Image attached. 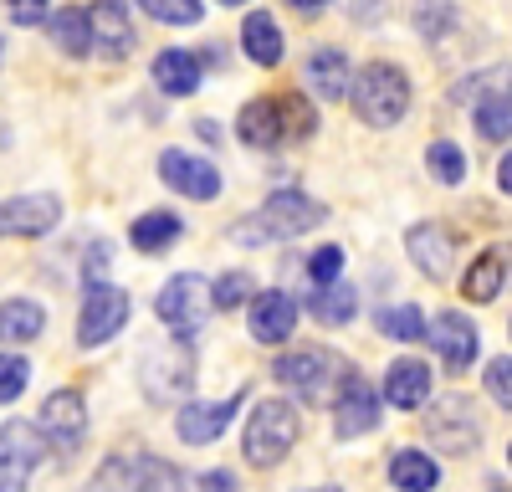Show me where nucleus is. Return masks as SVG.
<instances>
[{"label": "nucleus", "mask_w": 512, "mask_h": 492, "mask_svg": "<svg viewBox=\"0 0 512 492\" xmlns=\"http://www.w3.org/2000/svg\"><path fill=\"white\" fill-rule=\"evenodd\" d=\"M328 221V205L303 195V190H277L256 205L251 216H241L231 226V241L236 246H272V241H287V236H303L313 226Z\"/></svg>", "instance_id": "f257e3e1"}, {"label": "nucleus", "mask_w": 512, "mask_h": 492, "mask_svg": "<svg viewBox=\"0 0 512 492\" xmlns=\"http://www.w3.org/2000/svg\"><path fill=\"white\" fill-rule=\"evenodd\" d=\"M318 129V113L308 98L282 93V98H251L236 113V134L246 149H282L287 139H308Z\"/></svg>", "instance_id": "f03ea898"}, {"label": "nucleus", "mask_w": 512, "mask_h": 492, "mask_svg": "<svg viewBox=\"0 0 512 492\" xmlns=\"http://www.w3.org/2000/svg\"><path fill=\"white\" fill-rule=\"evenodd\" d=\"M354 113L369 123V129H395V123L410 113V77L395 62H369L354 72L349 82Z\"/></svg>", "instance_id": "7ed1b4c3"}, {"label": "nucleus", "mask_w": 512, "mask_h": 492, "mask_svg": "<svg viewBox=\"0 0 512 492\" xmlns=\"http://www.w3.org/2000/svg\"><path fill=\"white\" fill-rule=\"evenodd\" d=\"M272 375H277V385L297 390V400L333 405L338 390H344V380H349V364H338V359H333L328 349H318V344H303V349L277 354Z\"/></svg>", "instance_id": "20e7f679"}, {"label": "nucleus", "mask_w": 512, "mask_h": 492, "mask_svg": "<svg viewBox=\"0 0 512 492\" xmlns=\"http://www.w3.org/2000/svg\"><path fill=\"white\" fill-rule=\"evenodd\" d=\"M297 436H303V421H297V405L292 400H256L251 421H246V462L251 467H277L287 451L297 446Z\"/></svg>", "instance_id": "39448f33"}, {"label": "nucleus", "mask_w": 512, "mask_h": 492, "mask_svg": "<svg viewBox=\"0 0 512 492\" xmlns=\"http://www.w3.org/2000/svg\"><path fill=\"white\" fill-rule=\"evenodd\" d=\"M195 385V349L190 339H169V344H149L139 359V390L154 405H175L185 400Z\"/></svg>", "instance_id": "423d86ee"}, {"label": "nucleus", "mask_w": 512, "mask_h": 492, "mask_svg": "<svg viewBox=\"0 0 512 492\" xmlns=\"http://www.w3.org/2000/svg\"><path fill=\"white\" fill-rule=\"evenodd\" d=\"M154 313H159V323H164L175 339H195L200 328L210 323V313H216L210 282H205L200 272H180V277H169V282L159 287V298H154Z\"/></svg>", "instance_id": "0eeeda50"}, {"label": "nucleus", "mask_w": 512, "mask_h": 492, "mask_svg": "<svg viewBox=\"0 0 512 492\" xmlns=\"http://www.w3.org/2000/svg\"><path fill=\"white\" fill-rule=\"evenodd\" d=\"M456 98L472 103V123H477V134L502 144L512 139V67H492V72H477V77H466Z\"/></svg>", "instance_id": "6e6552de"}, {"label": "nucleus", "mask_w": 512, "mask_h": 492, "mask_svg": "<svg viewBox=\"0 0 512 492\" xmlns=\"http://www.w3.org/2000/svg\"><path fill=\"white\" fill-rule=\"evenodd\" d=\"M47 436L31 421H6L0 426V492H26L31 472L47 462Z\"/></svg>", "instance_id": "1a4fd4ad"}, {"label": "nucleus", "mask_w": 512, "mask_h": 492, "mask_svg": "<svg viewBox=\"0 0 512 492\" xmlns=\"http://www.w3.org/2000/svg\"><path fill=\"white\" fill-rule=\"evenodd\" d=\"M128 313H134V298H128L123 287H113V282H93V287H88V298H82L77 344H82V349H98V344L118 339V334H123V323H128Z\"/></svg>", "instance_id": "9d476101"}, {"label": "nucleus", "mask_w": 512, "mask_h": 492, "mask_svg": "<svg viewBox=\"0 0 512 492\" xmlns=\"http://www.w3.org/2000/svg\"><path fill=\"white\" fill-rule=\"evenodd\" d=\"M425 431H431V441L441 451H451V457H466V451H477L482 441V421L466 395H441L431 410H425Z\"/></svg>", "instance_id": "9b49d317"}, {"label": "nucleus", "mask_w": 512, "mask_h": 492, "mask_svg": "<svg viewBox=\"0 0 512 492\" xmlns=\"http://www.w3.org/2000/svg\"><path fill=\"white\" fill-rule=\"evenodd\" d=\"M41 436H47V446H57L62 457H72V451L88 441V400H82L77 390H52L47 400H41Z\"/></svg>", "instance_id": "f8f14e48"}, {"label": "nucleus", "mask_w": 512, "mask_h": 492, "mask_svg": "<svg viewBox=\"0 0 512 492\" xmlns=\"http://www.w3.org/2000/svg\"><path fill=\"white\" fill-rule=\"evenodd\" d=\"M425 339H431V349L441 354L446 375H466V369L477 364V323L461 318L456 308L436 313L431 323H425Z\"/></svg>", "instance_id": "ddd939ff"}, {"label": "nucleus", "mask_w": 512, "mask_h": 492, "mask_svg": "<svg viewBox=\"0 0 512 492\" xmlns=\"http://www.w3.org/2000/svg\"><path fill=\"white\" fill-rule=\"evenodd\" d=\"M405 252H410V262L431 277V282H451V277H456V231H451L446 221H420V226H410Z\"/></svg>", "instance_id": "4468645a"}, {"label": "nucleus", "mask_w": 512, "mask_h": 492, "mask_svg": "<svg viewBox=\"0 0 512 492\" xmlns=\"http://www.w3.org/2000/svg\"><path fill=\"white\" fill-rule=\"evenodd\" d=\"M159 180L175 195H190V200H216L221 195L216 164L200 159V154H185V149H164L159 154Z\"/></svg>", "instance_id": "2eb2a0df"}, {"label": "nucleus", "mask_w": 512, "mask_h": 492, "mask_svg": "<svg viewBox=\"0 0 512 492\" xmlns=\"http://www.w3.org/2000/svg\"><path fill=\"white\" fill-rule=\"evenodd\" d=\"M374 426H379V395L364 385V375H354V369H349L344 390H338V400H333V436L338 441H359Z\"/></svg>", "instance_id": "dca6fc26"}, {"label": "nucleus", "mask_w": 512, "mask_h": 492, "mask_svg": "<svg viewBox=\"0 0 512 492\" xmlns=\"http://www.w3.org/2000/svg\"><path fill=\"white\" fill-rule=\"evenodd\" d=\"M241 400H246V390H236V395H226V400H185L180 416H175L180 441H185V446H210V441L231 426V416L241 410Z\"/></svg>", "instance_id": "f3484780"}, {"label": "nucleus", "mask_w": 512, "mask_h": 492, "mask_svg": "<svg viewBox=\"0 0 512 492\" xmlns=\"http://www.w3.org/2000/svg\"><path fill=\"white\" fill-rule=\"evenodd\" d=\"M57 221H62V200H57V195H16V200H0V236L36 241V236H47Z\"/></svg>", "instance_id": "a211bd4d"}, {"label": "nucleus", "mask_w": 512, "mask_h": 492, "mask_svg": "<svg viewBox=\"0 0 512 492\" xmlns=\"http://www.w3.org/2000/svg\"><path fill=\"white\" fill-rule=\"evenodd\" d=\"M246 313H251L246 328L256 344H287L297 334V303L287 293H256Z\"/></svg>", "instance_id": "6ab92c4d"}, {"label": "nucleus", "mask_w": 512, "mask_h": 492, "mask_svg": "<svg viewBox=\"0 0 512 492\" xmlns=\"http://www.w3.org/2000/svg\"><path fill=\"white\" fill-rule=\"evenodd\" d=\"M507 282H512V252L507 246H487V252L461 272V298L466 303H492V298H502Z\"/></svg>", "instance_id": "aec40b11"}, {"label": "nucleus", "mask_w": 512, "mask_h": 492, "mask_svg": "<svg viewBox=\"0 0 512 492\" xmlns=\"http://www.w3.org/2000/svg\"><path fill=\"white\" fill-rule=\"evenodd\" d=\"M88 26H93V47L98 52H108V57H128V52H134V21H128L123 0H93Z\"/></svg>", "instance_id": "412c9836"}, {"label": "nucleus", "mask_w": 512, "mask_h": 492, "mask_svg": "<svg viewBox=\"0 0 512 492\" xmlns=\"http://www.w3.org/2000/svg\"><path fill=\"white\" fill-rule=\"evenodd\" d=\"M200 77H205V62H200L195 52H185V47H164V52L154 57V88L169 93V98L200 93Z\"/></svg>", "instance_id": "4be33fe9"}, {"label": "nucleus", "mask_w": 512, "mask_h": 492, "mask_svg": "<svg viewBox=\"0 0 512 492\" xmlns=\"http://www.w3.org/2000/svg\"><path fill=\"white\" fill-rule=\"evenodd\" d=\"M384 400L400 405V410L431 405V369H425L420 359H395L390 375H384Z\"/></svg>", "instance_id": "5701e85b"}, {"label": "nucleus", "mask_w": 512, "mask_h": 492, "mask_svg": "<svg viewBox=\"0 0 512 492\" xmlns=\"http://www.w3.org/2000/svg\"><path fill=\"white\" fill-rule=\"evenodd\" d=\"M41 328H47V308L36 298H6L0 303V344H31L41 339Z\"/></svg>", "instance_id": "b1692460"}, {"label": "nucleus", "mask_w": 512, "mask_h": 492, "mask_svg": "<svg viewBox=\"0 0 512 492\" xmlns=\"http://www.w3.org/2000/svg\"><path fill=\"white\" fill-rule=\"evenodd\" d=\"M349 57L338 52V47H318L313 57H308V88L318 93V98H328V103H338L349 93Z\"/></svg>", "instance_id": "393cba45"}, {"label": "nucleus", "mask_w": 512, "mask_h": 492, "mask_svg": "<svg viewBox=\"0 0 512 492\" xmlns=\"http://www.w3.org/2000/svg\"><path fill=\"white\" fill-rule=\"evenodd\" d=\"M128 492H195V482L164 457H139L128 462Z\"/></svg>", "instance_id": "a878e982"}, {"label": "nucleus", "mask_w": 512, "mask_h": 492, "mask_svg": "<svg viewBox=\"0 0 512 492\" xmlns=\"http://www.w3.org/2000/svg\"><path fill=\"white\" fill-rule=\"evenodd\" d=\"M241 52L256 62V67H277L282 62V31L267 11H251L241 21Z\"/></svg>", "instance_id": "bb28decb"}, {"label": "nucleus", "mask_w": 512, "mask_h": 492, "mask_svg": "<svg viewBox=\"0 0 512 492\" xmlns=\"http://www.w3.org/2000/svg\"><path fill=\"white\" fill-rule=\"evenodd\" d=\"M390 482L400 492H436L441 467H436V457H425L420 446H405V451H395V457H390Z\"/></svg>", "instance_id": "cd10ccee"}, {"label": "nucleus", "mask_w": 512, "mask_h": 492, "mask_svg": "<svg viewBox=\"0 0 512 492\" xmlns=\"http://www.w3.org/2000/svg\"><path fill=\"white\" fill-rule=\"evenodd\" d=\"M354 308H359V293H354L344 277L313 287V298H308V313H313L318 323H333V328H344V323L354 318Z\"/></svg>", "instance_id": "c85d7f7f"}, {"label": "nucleus", "mask_w": 512, "mask_h": 492, "mask_svg": "<svg viewBox=\"0 0 512 492\" xmlns=\"http://www.w3.org/2000/svg\"><path fill=\"white\" fill-rule=\"evenodd\" d=\"M47 26H52V41H57L67 57H88V52H93V26H88V11H82V6L52 11Z\"/></svg>", "instance_id": "c756f323"}, {"label": "nucleus", "mask_w": 512, "mask_h": 492, "mask_svg": "<svg viewBox=\"0 0 512 492\" xmlns=\"http://www.w3.org/2000/svg\"><path fill=\"white\" fill-rule=\"evenodd\" d=\"M180 231H185V221H180L175 211H149V216L134 221L128 241H134V252H149V257H154V252H164V246H175Z\"/></svg>", "instance_id": "7c9ffc66"}, {"label": "nucleus", "mask_w": 512, "mask_h": 492, "mask_svg": "<svg viewBox=\"0 0 512 492\" xmlns=\"http://www.w3.org/2000/svg\"><path fill=\"white\" fill-rule=\"evenodd\" d=\"M374 328H379L384 339L410 344V339H420V334H425V313H420V308H410V303H395V308H379V313H374Z\"/></svg>", "instance_id": "2f4dec72"}, {"label": "nucleus", "mask_w": 512, "mask_h": 492, "mask_svg": "<svg viewBox=\"0 0 512 492\" xmlns=\"http://www.w3.org/2000/svg\"><path fill=\"white\" fill-rule=\"evenodd\" d=\"M415 31L425 41H441L446 31H456V6L451 0H420L415 6Z\"/></svg>", "instance_id": "473e14b6"}, {"label": "nucleus", "mask_w": 512, "mask_h": 492, "mask_svg": "<svg viewBox=\"0 0 512 492\" xmlns=\"http://www.w3.org/2000/svg\"><path fill=\"white\" fill-rule=\"evenodd\" d=\"M425 164H431V175L441 185H461L466 180V154L456 144H446V139H436L431 149H425Z\"/></svg>", "instance_id": "72a5a7b5"}, {"label": "nucleus", "mask_w": 512, "mask_h": 492, "mask_svg": "<svg viewBox=\"0 0 512 492\" xmlns=\"http://www.w3.org/2000/svg\"><path fill=\"white\" fill-rule=\"evenodd\" d=\"M139 6H144L154 21H164V26H195V21L205 16L200 0H139Z\"/></svg>", "instance_id": "f704fd0d"}, {"label": "nucleus", "mask_w": 512, "mask_h": 492, "mask_svg": "<svg viewBox=\"0 0 512 492\" xmlns=\"http://www.w3.org/2000/svg\"><path fill=\"white\" fill-rule=\"evenodd\" d=\"M26 385H31V359H21V354H0V405L21 400Z\"/></svg>", "instance_id": "c9c22d12"}, {"label": "nucleus", "mask_w": 512, "mask_h": 492, "mask_svg": "<svg viewBox=\"0 0 512 492\" xmlns=\"http://www.w3.org/2000/svg\"><path fill=\"white\" fill-rule=\"evenodd\" d=\"M210 298H216V308H241V303L256 298V287H251L246 272H226L216 287H210Z\"/></svg>", "instance_id": "e433bc0d"}, {"label": "nucleus", "mask_w": 512, "mask_h": 492, "mask_svg": "<svg viewBox=\"0 0 512 492\" xmlns=\"http://www.w3.org/2000/svg\"><path fill=\"white\" fill-rule=\"evenodd\" d=\"M482 380H487V395H492L502 410H512V359H507V354L487 364V375H482Z\"/></svg>", "instance_id": "4c0bfd02"}, {"label": "nucleus", "mask_w": 512, "mask_h": 492, "mask_svg": "<svg viewBox=\"0 0 512 492\" xmlns=\"http://www.w3.org/2000/svg\"><path fill=\"white\" fill-rule=\"evenodd\" d=\"M308 272H313L318 287H323V282H338V272H344V246H318L313 262H308Z\"/></svg>", "instance_id": "58836bf2"}, {"label": "nucleus", "mask_w": 512, "mask_h": 492, "mask_svg": "<svg viewBox=\"0 0 512 492\" xmlns=\"http://www.w3.org/2000/svg\"><path fill=\"white\" fill-rule=\"evenodd\" d=\"M47 6H52V0H6V11H11L16 26H41V21H47Z\"/></svg>", "instance_id": "ea45409f"}, {"label": "nucleus", "mask_w": 512, "mask_h": 492, "mask_svg": "<svg viewBox=\"0 0 512 492\" xmlns=\"http://www.w3.org/2000/svg\"><path fill=\"white\" fill-rule=\"evenodd\" d=\"M195 492H236V477H231V472H205V477L195 482Z\"/></svg>", "instance_id": "a19ab883"}, {"label": "nucleus", "mask_w": 512, "mask_h": 492, "mask_svg": "<svg viewBox=\"0 0 512 492\" xmlns=\"http://www.w3.org/2000/svg\"><path fill=\"white\" fill-rule=\"evenodd\" d=\"M497 185H502V195H512V154H502V164H497Z\"/></svg>", "instance_id": "79ce46f5"}, {"label": "nucleus", "mask_w": 512, "mask_h": 492, "mask_svg": "<svg viewBox=\"0 0 512 492\" xmlns=\"http://www.w3.org/2000/svg\"><path fill=\"white\" fill-rule=\"evenodd\" d=\"M195 134H200L205 144H221V129H216V123H210V118H200V123H195Z\"/></svg>", "instance_id": "37998d69"}, {"label": "nucleus", "mask_w": 512, "mask_h": 492, "mask_svg": "<svg viewBox=\"0 0 512 492\" xmlns=\"http://www.w3.org/2000/svg\"><path fill=\"white\" fill-rule=\"evenodd\" d=\"M292 11H318V6H328V0H287Z\"/></svg>", "instance_id": "c03bdc74"}, {"label": "nucleus", "mask_w": 512, "mask_h": 492, "mask_svg": "<svg viewBox=\"0 0 512 492\" xmlns=\"http://www.w3.org/2000/svg\"><path fill=\"white\" fill-rule=\"evenodd\" d=\"M221 6H246V0H221Z\"/></svg>", "instance_id": "a18cd8bd"}, {"label": "nucleus", "mask_w": 512, "mask_h": 492, "mask_svg": "<svg viewBox=\"0 0 512 492\" xmlns=\"http://www.w3.org/2000/svg\"><path fill=\"white\" fill-rule=\"evenodd\" d=\"M308 492H338V487H308Z\"/></svg>", "instance_id": "49530a36"}, {"label": "nucleus", "mask_w": 512, "mask_h": 492, "mask_svg": "<svg viewBox=\"0 0 512 492\" xmlns=\"http://www.w3.org/2000/svg\"><path fill=\"white\" fill-rule=\"evenodd\" d=\"M507 462H512V441H507Z\"/></svg>", "instance_id": "de8ad7c7"}, {"label": "nucleus", "mask_w": 512, "mask_h": 492, "mask_svg": "<svg viewBox=\"0 0 512 492\" xmlns=\"http://www.w3.org/2000/svg\"><path fill=\"white\" fill-rule=\"evenodd\" d=\"M0 52H6V41H0Z\"/></svg>", "instance_id": "09e8293b"}]
</instances>
